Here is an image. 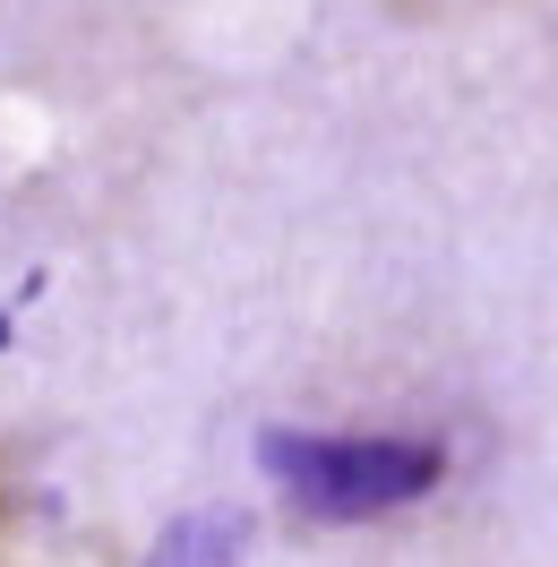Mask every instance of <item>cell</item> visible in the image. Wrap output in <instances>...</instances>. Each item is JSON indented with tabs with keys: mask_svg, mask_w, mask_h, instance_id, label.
I'll return each instance as SVG.
<instances>
[{
	"mask_svg": "<svg viewBox=\"0 0 558 567\" xmlns=\"http://www.w3.org/2000/svg\"><path fill=\"white\" fill-rule=\"evenodd\" d=\"M267 473L292 516L310 525H361L395 516L438 491L447 447L438 439H386V430H267Z\"/></svg>",
	"mask_w": 558,
	"mask_h": 567,
	"instance_id": "1",
	"label": "cell"
},
{
	"mask_svg": "<svg viewBox=\"0 0 558 567\" xmlns=\"http://www.w3.org/2000/svg\"><path fill=\"white\" fill-rule=\"evenodd\" d=\"M232 559H241V525L232 516H198V525H180L155 550V567H232Z\"/></svg>",
	"mask_w": 558,
	"mask_h": 567,
	"instance_id": "2",
	"label": "cell"
}]
</instances>
